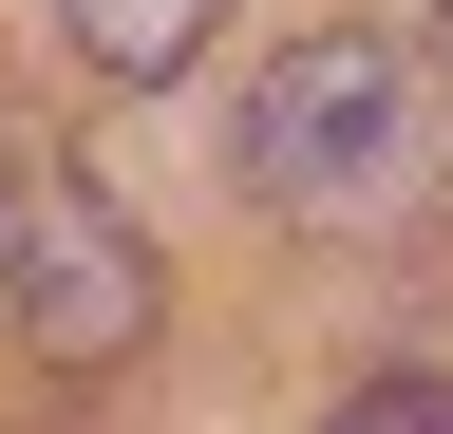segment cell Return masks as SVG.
I'll return each mask as SVG.
<instances>
[{
    "instance_id": "cell-2",
    "label": "cell",
    "mask_w": 453,
    "mask_h": 434,
    "mask_svg": "<svg viewBox=\"0 0 453 434\" xmlns=\"http://www.w3.org/2000/svg\"><path fill=\"white\" fill-rule=\"evenodd\" d=\"M0 302H19V340L57 377H113V359H151V246H133V208H113L95 171H19V208H0Z\"/></svg>"
},
{
    "instance_id": "cell-3",
    "label": "cell",
    "mask_w": 453,
    "mask_h": 434,
    "mask_svg": "<svg viewBox=\"0 0 453 434\" xmlns=\"http://www.w3.org/2000/svg\"><path fill=\"white\" fill-rule=\"evenodd\" d=\"M57 19H76V57H95L113 95H170V76L226 38V0H57Z\"/></svg>"
},
{
    "instance_id": "cell-4",
    "label": "cell",
    "mask_w": 453,
    "mask_h": 434,
    "mask_svg": "<svg viewBox=\"0 0 453 434\" xmlns=\"http://www.w3.org/2000/svg\"><path fill=\"white\" fill-rule=\"evenodd\" d=\"M340 434H453V377L396 359V377H359V397H340Z\"/></svg>"
},
{
    "instance_id": "cell-6",
    "label": "cell",
    "mask_w": 453,
    "mask_h": 434,
    "mask_svg": "<svg viewBox=\"0 0 453 434\" xmlns=\"http://www.w3.org/2000/svg\"><path fill=\"white\" fill-rule=\"evenodd\" d=\"M0 189H19V171H0Z\"/></svg>"
},
{
    "instance_id": "cell-5",
    "label": "cell",
    "mask_w": 453,
    "mask_h": 434,
    "mask_svg": "<svg viewBox=\"0 0 453 434\" xmlns=\"http://www.w3.org/2000/svg\"><path fill=\"white\" fill-rule=\"evenodd\" d=\"M434 38H453V0H434Z\"/></svg>"
},
{
    "instance_id": "cell-1",
    "label": "cell",
    "mask_w": 453,
    "mask_h": 434,
    "mask_svg": "<svg viewBox=\"0 0 453 434\" xmlns=\"http://www.w3.org/2000/svg\"><path fill=\"white\" fill-rule=\"evenodd\" d=\"M226 171H246L283 227L378 246V227H434V189H453V114H434V76L396 57V38L340 19V38H283V57H265Z\"/></svg>"
}]
</instances>
